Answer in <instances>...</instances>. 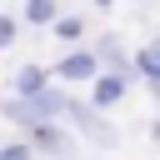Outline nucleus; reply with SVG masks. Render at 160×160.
Segmentation results:
<instances>
[{
    "instance_id": "1",
    "label": "nucleus",
    "mask_w": 160,
    "mask_h": 160,
    "mask_svg": "<svg viewBox=\"0 0 160 160\" xmlns=\"http://www.w3.org/2000/svg\"><path fill=\"white\" fill-rule=\"evenodd\" d=\"M50 75H55L60 85H95V80H100V60H95L90 45H80V50H65V55L50 65Z\"/></svg>"
},
{
    "instance_id": "2",
    "label": "nucleus",
    "mask_w": 160,
    "mask_h": 160,
    "mask_svg": "<svg viewBox=\"0 0 160 160\" xmlns=\"http://www.w3.org/2000/svg\"><path fill=\"white\" fill-rule=\"evenodd\" d=\"M25 140H30L35 155H45V160H70V155H75V135H70V125H40V130H30Z\"/></svg>"
},
{
    "instance_id": "3",
    "label": "nucleus",
    "mask_w": 160,
    "mask_h": 160,
    "mask_svg": "<svg viewBox=\"0 0 160 160\" xmlns=\"http://www.w3.org/2000/svg\"><path fill=\"white\" fill-rule=\"evenodd\" d=\"M50 85H55V75H50L45 65H35V60H30V65H20V70L10 75V95H20V100H35V95H45Z\"/></svg>"
},
{
    "instance_id": "4",
    "label": "nucleus",
    "mask_w": 160,
    "mask_h": 160,
    "mask_svg": "<svg viewBox=\"0 0 160 160\" xmlns=\"http://www.w3.org/2000/svg\"><path fill=\"white\" fill-rule=\"evenodd\" d=\"M125 95H130V80H125V75H105V70H100V80L90 85V105H95V110H110V105H120Z\"/></svg>"
},
{
    "instance_id": "5",
    "label": "nucleus",
    "mask_w": 160,
    "mask_h": 160,
    "mask_svg": "<svg viewBox=\"0 0 160 160\" xmlns=\"http://www.w3.org/2000/svg\"><path fill=\"white\" fill-rule=\"evenodd\" d=\"M135 80H150L155 100H160V35H150L140 50H135Z\"/></svg>"
},
{
    "instance_id": "6",
    "label": "nucleus",
    "mask_w": 160,
    "mask_h": 160,
    "mask_svg": "<svg viewBox=\"0 0 160 160\" xmlns=\"http://www.w3.org/2000/svg\"><path fill=\"white\" fill-rule=\"evenodd\" d=\"M60 0H20V25H35V30H55L60 20Z\"/></svg>"
},
{
    "instance_id": "7",
    "label": "nucleus",
    "mask_w": 160,
    "mask_h": 160,
    "mask_svg": "<svg viewBox=\"0 0 160 160\" xmlns=\"http://www.w3.org/2000/svg\"><path fill=\"white\" fill-rule=\"evenodd\" d=\"M60 45H70V50H80V40H85V15H75V10H65L60 20H55V30H50Z\"/></svg>"
},
{
    "instance_id": "8",
    "label": "nucleus",
    "mask_w": 160,
    "mask_h": 160,
    "mask_svg": "<svg viewBox=\"0 0 160 160\" xmlns=\"http://www.w3.org/2000/svg\"><path fill=\"white\" fill-rule=\"evenodd\" d=\"M0 160H35V145L30 140H5L0 145Z\"/></svg>"
},
{
    "instance_id": "9",
    "label": "nucleus",
    "mask_w": 160,
    "mask_h": 160,
    "mask_svg": "<svg viewBox=\"0 0 160 160\" xmlns=\"http://www.w3.org/2000/svg\"><path fill=\"white\" fill-rule=\"evenodd\" d=\"M20 40V15H0V50H10Z\"/></svg>"
},
{
    "instance_id": "10",
    "label": "nucleus",
    "mask_w": 160,
    "mask_h": 160,
    "mask_svg": "<svg viewBox=\"0 0 160 160\" xmlns=\"http://www.w3.org/2000/svg\"><path fill=\"white\" fill-rule=\"evenodd\" d=\"M90 5H95V10H110V5H115V0H90Z\"/></svg>"
},
{
    "instance_id": "11",
    "label": "nucleus",
    "mask_w": 160,
    "mask_h": 160,
    "mask_svg": "<svg viewBox=\"0 0 160 160\" xmlns=\"http://www.w3.org/2000/svg\"><path fill=\"white\" fill-rule=\"evenodd\" d=\"M150 135H155V140H160V115H155V120H150Z\"/></svg>"
},
{
    "instance_id": "12",
    "label": "nucleus",
    "mask_w": 160,
    "mask_h": 160,
    "mask_svg": "<svg viewBox=\"0 0 160 160\" xmlns=\"http://www.w3.org/2000/svg\"><path fill=\"white\" fill-rule=\"evenodd\" d=\"M140 5H145V10H150V5H155V0H135V10H140Z\"/></svg>"
}]
</instances>
